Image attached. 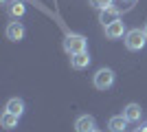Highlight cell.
<instances>
[{
	"mask_svg": "<svg viewBox=\"0 0 147 132\" xmlns=\"http://www.w3.org/2000/svg\"><path fill=\"white\" fill-rule=\"evenodd\" d=\"M18 121H20V117H18V114H13V112H9V110H5V112L0 114V123H2L5 130H13V128H18Z\"/></svg>",
	"mask_w": 147,
	"mask_h": 132,
	"instance_id": "cell-11",
	"label": "cell"
},
{
	"mask_svg": "<svg viewBox=\"0 0 147 132\" xmlns=\"http://www.w3.org/2000/svg\"><path fill=\"white\" fill-rule=\"evenodd\" d=\"M0 2H2V5H5V7H7V5H9V0H0Z\"/></svg>",
	"mask_w": 147,
	"mask_h": 132,
	"instance_id": "cell-15",
	"label": "cell"
},
{
	"mask_svg": "<svg viewBox=\"0 0 147 132\" xmlns=\"http://www.w3.org/2000/svg\"><path fill=\"white\" fill-rule=\"evenodd\" d=\"M129 121L123 117V114H117V117H112L110 121H108V128H110V132H125V128H127Z\"/></svg>",
	"mask_w": 147,
	"mask_h": 132,
	"instance_id": "cell-13",
	"label": "cell"
},
{
	"mask_svg": "<svg viewBox=\"0 0 147 132\" xmlns=\"http://www.w3.org/2000/svg\"><path fill=\"white\" fill-rule=\"evenodd\" d=\"M123 2H136V0H123Z\"/></svg>",
	"mask_w": 147,
	"mask_h": 132,
	"instance_id": "cell-16",
	"label": "cell"
},
{
	"mask_svg": "<svg viewBox=\"0 0 147 132\" xmlns=\"http://www.w3.org/2000/svg\"><path fill=\"white\" fill-rule=\"evenodd\" d=\"M70 66L75 70H84L90 66V55H88V51H81V53H75L70 55Z\"/></svg>",
	"mask_w": 147,
	"mask_h": 132,
	"instance_id": "cell-8",
	"label": "cell"
},
{
	"mask_svg": "<svg viewBox=\"0 0 147 132\" xmlns=\"http://www.w3.org/2000/svg\"><path fill=\"white\" fill-rule=\"evenodd\" d=\"M94 132H101V130H94Z\"/></svg>",
	"mask_w": 147,
	"mask_h": 132,
	"instance_id": "cell-18",
	"label": "cell"
},
{
	"mask_svg": "<svg viewBox=\"0 0 147 132\" xmlns=\"http://www.w3.org/2000/svg\"><path fill=\"white\" fill-rule=\"evenodd\" d=\"M105 29V38L108 40H119V38H123L125 35V22L123 20H117V22H112V24H108V26H103Z\"/></svg>",
	"mask_w": 147,
	"mask_h": 132,
	"instance_id": "cell-6",
	"label": "cell"
},
{
	"mask_svg": "<svg viewBox=\"0 0 147 132\" xmlns=\"http://www.w3.org/2000/svg\"><path fill=\"white\" fill-rule=\"evenodd\" d=\"M117 20H121V11H119L117 7H108V9H101V11H99V22L103 26L112 24V22H117Z\"/></svg>",
	"mask_w": 147,
	"mask_h": 132,
	"instance_id": "cell-7",
	"label": "cell"
},
{
	"mask_svg": "<svg viewBox=\"0 0 147 132\" xmlns=\"http://www.w3.org/2000/svg\"><path fill=\"white\" fill-rule=\"evenodd\" d=\"M7 40H11V42H20V40L24 38V33H26V29H24V24L22 22H18V20H13V22H9L7 24Z\"/></svg>",
	"mask_w": 147,
	"mask_h": 132,
	"instance_id": "cell-4",
	"label": "cell"
},
{
	"mask_svg": "<svg viewBox=\"0 0 147 132\" xmlns=\"http://www.w3.org/2000/svg\"><path fill=\"white\" fill-rule=\"evenodd\" d=\"M123 42H125V49L127 51H143L145 44H147L145 29H129V31L123 35Z\"/></svg>",
	"mask_w": 147,
	"mask_h": 132,
	"instance_id": "cell-1",
	"label": "cell"
},
{
	"mask_svg": "<svg viewBox=\"0 0 147 132\" xmlns=\"http://www.w3.org/2000/svg\"><path fill=\"white\" fill-rule=\"evenodd\" d=\"M7 13H9L13 20H20L26 13V5L22 2V0H11V2L7 5Z\"/></svg>",
	"mask_w": 147,
	"mask_h": 132,
	"instance_id": "cell-9",
	"label": "cell"
},
{
	"mask_svg": "<svg viewBox=\"0 0 147 132\" xmlns=\"http://www.w3.org/2000/svg\"><path fill=\"white\" fill-rule=\"evenodd\" d=\"M97 130V121L90 114H81L75 121V132H94Z\"/></svg>",
	"mask_w": 147,
	"mask_h": 132,
	"instance_id": "cell-5",
	"label": "cell"
},
{
	"mask_svg": "<svg viewBox=\"0 0 147 132\" xmlns=\"http://www.w3.org/2000/svg\"><path fill=\"white\" fill-rule=\"evenodd\" d=\"M90 5L94 7V9H99V11H101V9L112 7V5H114V0H90Z\"/></svg>",
	"mask_w": 147,
	"mask_h": 132,
	"instance_id": "cell-14",
	"label": "cell"
},
{
	"mask_svg": "<svg viewBox=\"0 0 147 132\" xmlns=\"http://www.w3.org/2000/svg\"><path fill=\"white\" fill-rule=\"evenodd\" d=\"M123 117L129 121V123H136V121H141L143 117V110L138 104H127V106L123 108Z\"/></svg>",
	"mask_w": 147,
	"mask_h": 132,
	"instance_id": "cell-10",
	"label": "cell"
},
{
	"mask_svg": "<svg viewBox=\"0 0 147 132\" xmlns=\"http://www.w3.org/2000/svg\"><path fill=\"white\" fill-rule=\"evenodd\" d=\"M92 84L97 90H108L114 84V70L112 68H99L94 75H92Z\"/></svg>",
	"mask_w": 147,
	"mask_h": 132,
	"instance_id": "cell-3",
	"label": "cell"
},
{
	"mask_svg": "<svg viewBox=\"0 0 147 132\" xmlns=\"http://www.w3.org/2000/svg\"><path fill=\"white\" fill-rule=\"evenodd\" d=\"M5 110H9V112L18 114V117H22V114H24V101L20 99V97H11V99L7 101Z\"/></svg>",
	"mask_w": 147,
	"mask_h": 132,
	"instance_id": "cell-12",
	"label": "cell"
},
{
	"mask_svg": "<svg viewBox=\"0 0 147 132\" xmlns=\"http://www.w3.org/2000/svg\"><path fill=\"white\" fill-rule=\"evenodd\" d=\"M88 49V40L81 35V33H68L64 38V51L68 55H75V53H81V51Z\"/></svg>",
	"mask_w": 147,
	"mask_h": 132,
	"instance_id": "cell-2",
	"label": "cell"
},
{
	"mask_svg": "<svg viewBox=\"0 0 147 132\" xmlns=\"http://www.w3.org/2000/svg\"><path fill=\"white\" fill-rule=\"evenodd\" d=\"M145 33H147V22H145Z\"/></svg>",
	"mask_w": 147,
	"mask_h": 132,
	"instance_id": "cell-17",
	"label": "cell"
}]
</instances>
